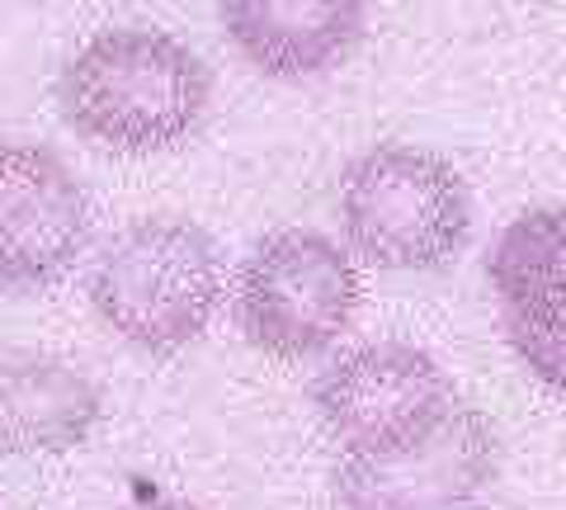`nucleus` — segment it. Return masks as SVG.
Segmentation results:
<instances>
[{"instance_id": "nucleus-1", "label": "nucleus", "mask_w": 566, "mask_h": 510, "mask_svg": "<svg viewBox=\"0 0 566 510\" xmlns=\"http://www.w3.org/2000/svg\"><path fill=\"white\" fill-rule=\"evenodd\" d=\"M62 118L104 152L151 156L185 147L212 104L203 58L166 29H104L57 76Z\"/></svg>"}, {"instance_id": "nucleus-2", "label": "nucleus", "mask_w": 566, "mask_h": 510, "mask_svg": "<svg viewBox=\"0 0 566 510\" xmlns=\"http://www.w3.org/2000/svg\"><path fill=\"white\" fill-rule=\"evenodd\" d=\"M227 298L222 251L189 218H142L104 246L91 270V308L123 345L170 360L203 341Z\"/></svg>"}, {"instance_id": "nucleus-3", "label": "nucleus", "mask_w": 566, "mask_h": 510, "mask_svg": "<svg viewBox=\"0 0 566 510\" xmlns=\"http://www.w3.org/2000/svg\"><path fill=\"white\" fill-rule=\"evenodd\" d=\"M340 232L354 260L397 274H430L472 237V195L439 152L378 143L359 152L335 189Z\"/></svg>"}, {"instance_id": "nucleus-4", "label": "nucleus", "mask_w": 566, "mask_h": 510, "mask_svg": "<svg viewBox=\"0 0 566 510\" xmlns=\"http://www.w3.org/2000/svg\"><path fill=\"white\" fill-rule=\"evenodd\" d=\"M364 303L359 260L316 227L270 232L237 274V326L260 355L303 364L340 345Z\"/></svg>"}, {"instance_id": "nucleus-5", "label": "nucleus", "mask_w": 566, "mask_h": 510, "mask_svg": "<svg viewBox=\"0 0 566 510\" xmlns=\"http://www.w3.org/2000/svg\"><path fill=\"white\" fill-rule=\"evenodd\" d=\"M458 407L453 378L430 350L374 341L335 355L312 378V412L340 459H387L411 449Z\"/></svg>"}, {"instance_id": "nucleus-6", "label": "nucleus", "mask_w": 566, "mask_h": 510, "mask_svg": "<svg viewBox=\"0 0 566 510\" xmlns=\"http://www.w3.org/2000/svg\"><path fill=\"white\" fill-rule=\"evenodd\" d=\"M501 478V435L476 407H458L411 449L387 459H340L335 510H476Z\"/></svg>"}, {"instance_id": "nucleus-7", "label": "nucleus", "mask_w": 566, "mask_h": 510, "mask_svg": "<svg viewBox=\"0 0 566 510\" xmlns=\"http://www.w3.org/2000/svg\"><path fill=\"white\" fill-rule=\"evenodd\" d=\"M91 246V199L52 147L0 143V289L39 293L76 270Z\"/></svg>"}, {"instance_id": "nucleus-8", "label": "nucleus", "mask_w": 566, "mask_h": 510, "mask_svg": "<svg viewBox=\"0 0 566 510\" xmlns=\"http://www.w3.org/2000/svg\"><path fill=\"white\" fill-rule=\"evenodd\" d=\"M486 284L524 374L566 397V204L528 208L501 227Z\"/></svg>"}, {"instance_id": "nucleus-9", "label": "nucleus", "mask_w": 566, "mask_h": 510, "mask_svg": "<svg viewBox=\"0 0 566 510\" xmlns=\"http://www.w3.org/2000/svg\"><path fill=\"white\" fill-rule=\"evenodd\" d=\"M232 48L270 81L335 72L364 39V0H218Z\"/></svg>"}, {"instance_id": "nucleus-10", "label": "nucleus", "mask_w": 566, "mask_h": 510, "mask_svg": "<svg viewBox=\"0 0 566 510\" xmlns=\"http://www.w3.org/2000/svg\"><path fill=\"white\" fill-rule=\"evenodd\" d=\"M104 416L85 368L33 350H0V459L81 449Z\"/></svg>"}, {"instance_id": "nucleus-11", "label": "nucleus", "mask_w": 566, "mask_h": 510, "mask_svg": "<svg viewBox=\"0 0 566 510\" xmlns=\"http://www.w3.org/2000/svg\"><path fill=\"white\" fill-rule=\"evenodd\" d=\"M123 510H193V506H185V501H175V497H142V501H133V506H123Z\"/></svg>"}]
</instances>
